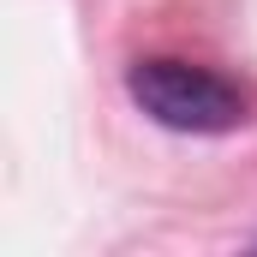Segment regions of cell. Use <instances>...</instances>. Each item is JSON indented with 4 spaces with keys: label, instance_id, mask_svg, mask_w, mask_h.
Returning <instances> with one entry per match:
<instances>
[{
    "label": "cell",
    "instance_id": "obj_1",
    "mask_svg": "<svg viewBox=\"0 0 257 257\" xmlns=\"http://www.w3.org/2000/svg\"><path fill=\"white\" fill-rule=\"evenodd\" d=\"M132 102L168 132H233L245 120V90L227 84L221 72L209 66H192V60H138L126 78Z\"/></svg>",
    "mask_w": 257,
    "mask_h": 257
}]
</instances>
